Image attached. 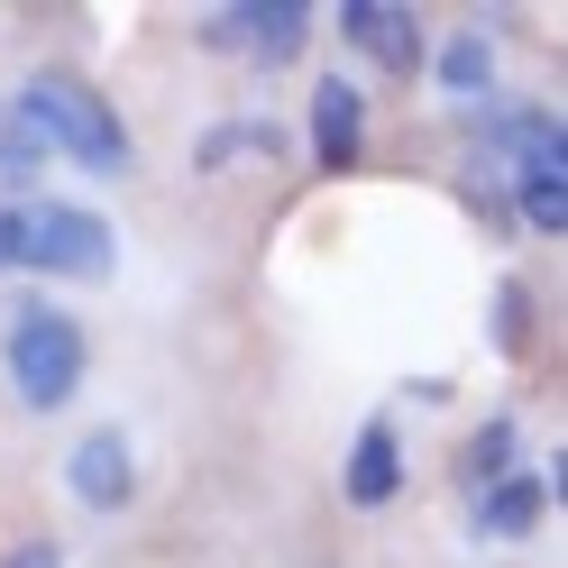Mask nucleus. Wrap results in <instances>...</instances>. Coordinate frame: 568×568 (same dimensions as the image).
<instances>
[{
  "label": "nucleus",
  "instance_id": "obj_1",
  "mask_svg": "<svg viewBox=\"0 0 568 568\" xmlns=\"http://www.w3.org/2000/svg\"><path fill=\"white\" fill-rule=\"evenodd\" d=\"M19 120L47 138V156H74L83 174H129V129L111 111V92H92L83 74H64V64L19 83Z\"/></svg>",
  "mask_w": 568,
  "mask_h": 568
},
{
  "label": "nucleus",
  "instance_id": "obj_2",
  "mask_svg": "<svg viewBox=\"0 0 568 568\" xmlns=\"http://www.w3.org/2000/svg\"><path fill=\"white\" fill-rule=\"evenodd\" d=\"M0 358H10V385H19L28 413H64V404L83 395V376H92V339H83L74 312L19 303V312H10V339H0Z\"/></svg>",
  "mask_w": 568,
  "mask_h": 568
},
{
  "label": "nucleus",
  "instance_id": "obj_3",
  "mask_svg": "<svg viewBox=\"0 0 568 568\" xmlns=\"http://www.w3.org/2000/svg\"><path fill=\"white\" fill-rule=\"evenodd\" d=\"M19 266L28 275H111L120 266V239L101 211L83 202H19Z\"/></svg>",
  "mask_w": 568,
  "mask_h": 568
},
{
  "label": "nucleus",
  "instance_id": "obj_4",
  "mask_svg": "<svg viewBox=\"0 0 568 568\" xmlns=\"http://www.w3.org/2000/svg\"><path fill=\"white\" fill-rule=\"evenodd\" d=\"M202 47L247 55V64H294L312 47V10L303 0H230V10L202 19Z\"/></svg>",
  "mask_w": 568,
  "mask_h": 568
},
{
  "label": "nucleus",
  "instance_id": "obj_5",
  "mask_svg": "<svg viewBox=\"0 0 568 568\" xmlns=\"http://www.w3.org/2000/svg\"><path fill=\"white\" fill-rule=\"evenodd\" d=\"M331 19H339V38L358 47L376 74H413V64H422V19L395 10V0H339Z\"/></svg>",
  "mask_w": 568,
  "mask_h": 568
},
{
  "label": "nucleus",
  "instance_id": "obj_6",
  "mask_svg": "<svg viewBox=\"0 0 568 568\" xmlns=\"http://www.w3.org/2000/svg\"><path fill=\"white\" fill-rule=\"evenodd\" d=\"M312 156H322V174H358V156H367V92L348 74L312 83Z\"/></svg>",
  "mask_w": 568,
  "mask_h": 568
},
{
  "label": "nucleus",
  "instance_id": "obj_7",
  "mask_svg": "<svg viewBox=\"0 0 568 568\" xmlns=\"http://www.w3.org/2000/svg\"><path fill=\"white\" fill-rule=\"evenodd\" d=\"M339 495L358 514H385L404 495V440H395V413H367L358 422V440H348V477H339Z\"/></svg>",
  "mask_w": 568,
  "mask_h": 568
},
{
  "label": "nucleus",
  "instance_id": "obj_8",
  "mask_svg": "<svg viewBox=\"0 0 568 568\" xmlns=\"http://www.w3.org/2000/svg\"><path fill=\"white\" fill-rule=\"evenodd\" d=\"M64 486H74V505H92V514H120L129 495H138L129 440H120V432H92V440L74 449V468H64Z\"/></svg>",
  "mask_w": 568,
  "mask_h": 568
},
{
  "label": "nucleus",
  "instance_id": "obj_9",
  "mask_svg": "<svg viewBox=\"0 0 568 568\" xmlns=\"http://www.w3.org/2000/svg\"><path fill=\"white\" fill-rule=\"evenodd\" d=\"M239 156L275 165V156H284V129H275V120H221V129H202V148H193V165H202V174H230Z\"/></svg>",
  "mask_w": 568,
  "mask_h": 568
},
{
  "label": "nucleus",
  "instance_id": "obj_10",
  "mask_svg": "<svg viewBox=\"0 0 568 568\" xmlns=\"http://www.w3.org/2000/svg\"><path fill=\"white\" fill-rule=\"evenodd\" d=\"M541 505H550V495L514 468L505 486H486V495H477V531H486V541H523V531L541 523Z\"/></svg>",
  "mask_w": 568,
  "mask_h": 568
},
{
  "label": "nucleus",
  "instance_id": "obj_11",
  "mask_svg": "<svg viewBox=\"0 0 568 568\" xmlns=\"http://www.w3.org/2000/svg\"><path fill=\"white\" fill-rule=\"evenodd\" d=\"M514 449H523V440H514V422H505V413H495V422H477V440L458 449V486H468V495L505 486V477H514Z\"/></svg>",
  "mask_w": 568,
  "mask_h": 568
},
{
  "label": "nucleus",
  "instance_id": "obj_12",
  "mask_svg": "<svg viewBox=\"0 0 568 568\" xmlns=\"http://www.w3.org/2000/svg\"><path fill=\"white\" fill-rule=\"evenodd\" d=\"M486 83H495V47L477 38V28H458V38L440 47V92L449 101H477Z\"/></svg>",
  "mask_w": 568,
  "mask_h": 568
},
{
  "label": "nucleus",
  "instance_id": "obj_13",
  "mask_svg": "<svg viewBox=\"0 0 568 568\" xmlns=\"http://www.w3.org/2000/svg\"><path fill=\"white\" fill-rule=\"evenodd\" d=\"M38 174H47V138L10 111L0 120V184H38Z\"/></svg>",
  "mask_w": 568,
  "mask_h": 568
},
{
  "label": "nucleus",
  "instance_id": "obj_14",
  "mask_svg": "<svg viewBox=\"0 0 568 568\" xmlns=\"http://www.w3.org/2000/svg\"><path fill=\"white\" fill-rule=\"evenodd\" d=\"M495 348H505V358H523V348H531V284H523V275L495 284Z\"/></svg>",
  "mask_w": 568,
  "mask_h": 568
},
{
  "label": "nucleus",
  "instance_id": "obj_15",
  "mask_svg": "<svg viewBox=\"0 0 568 568\" xmlns=\"http://www.w3.org/2000/svg\"><path fill=\"white\" fill-rule=\"evenodd\" d=\"M458 193H468V211H486V221L505 230V165H495V156H486V165L468 156V174H458Z\"/></svg>",
  "mask_w": 568,
  "mask_h": 568
},
{
  "label": "nucleus",
  "instance_id": "obj_16",
  "mask_svg": "<svg viewBox=\"0 0 568 568\" xmlns=\"http://www.w3.org/2000/svg\"><path fill=\"white\" fill-rule=\"evenodd\" d=\"M0 568H64V541H55V531H38V541H19Z\"/></svg>",
  "mask_w": 568,
  "mask_h": 568
},
{
  "label": "nucleus",
  "instance_id": "obj_17",
  "mask_svg": "<svg viewBox=\"0 0 568 568\" xmlns=\"http://www.w3.org/2000/svg\"><path fill=\"white\" fill-rule=\"evenodd\" d=\"M19 266V202H0V275Z\"/></svg>",
  "mask_w": 568,
  "mask_h": 568
}]
</instances>
